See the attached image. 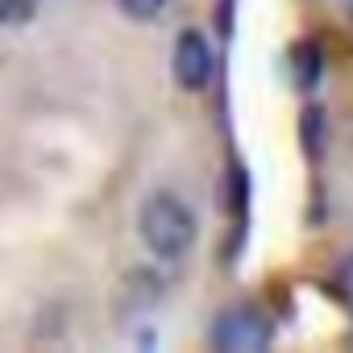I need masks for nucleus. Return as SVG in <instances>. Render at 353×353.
I'll return each instance as SVG.
<instances>
[{"label":"nucleus","instance_id":"423d86ee","mask_svg":"<svg viewBox=\"0 0 353 353\" xmlns=\"http://www.w3.org/2000/svg\"><path fill=\"white\" fill-rule=\"evenodd\" d=\"M38 13V0H0V26H26Z\"/></svg>","mask_w":353,"mask_h":353},{"label":"nucleus","instance_id":"6e6552de","mask_svg":"<svg viewBox=\"0 0 353 353\" xmlns=\"http://www.w3.org/2000/svg\"><path fill=\"white\" fill-rule=\"evenodd\" d=\"M166 9V0H121V13L133 21H154Z\"/></svg>","mask_w":353,"mask_h":353},{"label":"nucleus","instance_id":"f257e3e1","mask_svg":"<svg viewBox=\"0 0 353 353\" xmlns=\"http://www.w3.org/2000/svg\"><path fill=\"white\" fill-rule=\"evenodd\" d=\"M137 233L154 258L174 262L196 245V212L174 192H154L137 212Z\"/></svg>","mask_w":353,"mask_h":353},{"label":"nucleus","instance_id":"7ed1b4c3","mask_svg":"<svg viewBox=\"0 0 353 353\" xmlns=\"http://www.w3.org/2000/svg\"><path fill=\"white\" fill-rule=\"evenodd\" d=\"M170 71H174V83L183 92H204L212 83V71H216V59H212V46L200 30H183L174 38V59H170Z\"/></svg>","mask_w":353,"mask_h":353},{"label":"nucleus","instance_id":"9d476101","mask_svg":"<svg viewBox=\"0 0 353 353\" xmlns=\"http://www.w3.org/2000/svg\"><path fill=\"white\" fill-rule=\"evenodd\" d=\"M349 9H353V0H349Z\"/></svg>","mask_w":353,"mask_h":353},{"label":"nucleus","instance_id":"39448f33","mask_svg":"<svg viewBox=\"0 0 353 353\" xmlns=\"http://www.w3.org/2000/svg\"><path fill=\"white\" fill-rule=\"evenodd\" d=\"M299 133H303V145H307V158H320L324 154V108H307L303 121H299Z\"/></svg>","mask_w":353,"mask_h":353},{"label":"nucleus","instance_id":"0eeeda50","mask_svg":"<svg viewBox=\"0 0 353 353\" xmlns=\"http://www.w3.org/2000/svg\"><path fill=\"white\" fill-rule=\"evenodd\" d=\"M332 291H336V299H341L345 307H353V254L336 266V274H332Z\"/></svg>","mask_w":353,"mask_h":353},{"label":"nucleus","instance_id":"20e7f679","mask_svg":"<svg viewBox=\"0 0 353 353\" xmlns=\"http://www.w3.org/2000/svg\"><path fill=\"white\" fill-rule=\"evenodd\" d=\"M291 71H295V88H299V92H316V83H320V71H324V54H320V46H316V42H303V46H295Z\"/></svg>","mask_w":353,"mask_h":353},{"label":"nucleus","instance_id":"f03ea898","mask_svg":"<svg viewBox=\"0 0 353 353\" xmlns=\"http://www.w3.org/2000/svg\"><path fill=\"white\" fill-rule=\"evenodd\" d=\"M274 341V324L254 303H233L212 324V349L221 353H262Z\"/></svg>","mask_w":353,"mask_h":353},{"label":"nucleus","instance_id":"1a4fd4ad","mask_svg":"<svg viewBox=\"0 0 353 353\" xmlns=\"http://www.w3.org/2000/svg\"><path fill=\"white\" fill-rule=\"evenodd\" d=\"M349 345H353V332H349Z\"/></svg>","mask_w":353,"mask_h":353}]
</instances>
